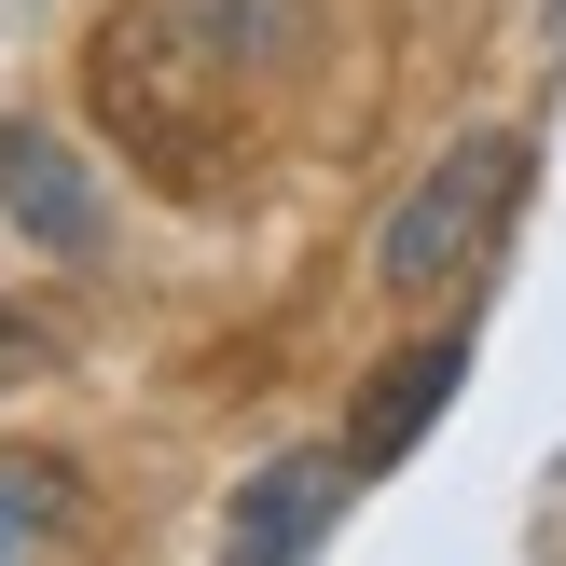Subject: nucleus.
Wrapping results in <instances>:
<instances>
[{
  "instance_id": "obj_1",
  "label": "nucleus",
  "mask_w": 566,
  "mask_h": 566,
  "mask_svg": "<svg viewBox=\"0 0 566 566\" xmlns=\"http://www.w3.org/2000/svg\"><path fill=\"white\" fill-rule=\"evenodd\" d=\"M318 42V0H111L83 42V97L138 166L193 180Z\"/></svg>"
},
{
  "instance_id": "obj_2",
  "label": "nucleus",
  "mask_w": 566,
  "mask_h": 566,
  "mask_svg": "<svg viewBox=\"0 0 566 566\" xmlns=\"http://www.w3.org/2000/svg\"><path fill=\"white\" fill-rule=\"evenodd\" d=\"M512 193H525V138H497V125H484V138H457V153H442L429 180H415L401 208L374 221V276H387L401 304L457 291V276H470V263L497 249V221H512Z\"/></svg>"
},
{
  "instance_id": "obj_3",
  "label": "nucleus",
  "mask_w": 566,
  "mask_h": 566,
  "mask_svg": "<svg viewBox=\"0 0 566 566\" xmlns=\"http://www.w3.org/2000/svg\"><path fill=\"white\" fill-rule=\"evenodd\" d=\"M0 208H14V235H42L55 263H83L97 249V180H83V153L55 125H0Z\"/></svg>"
},
{
  "instance_id": "obj_4",
  "label": "nucleus",
  "mask_w": 566,
  "mask_h": 566,
  "mask_svg": "<svg viewBox=\"0 0 566 566\" xmlns=\"http://www.w3.org/2000/svg\"><path fill=\"white\" fill-rule=\"evenodd\" d=\"M346 484H359L346 442H318V457H276V470H249V484H235L221 539H235V553H318V539H332V512H346Z\"/></svg>"
},
{
  "instance_id": "obj_5",
  "label": "nucleus",
  "mask_w": 566,
  "mask_h": 566,
  "mask_svg": "<svg viewBox=\"0 0 566 566\" xmlns=\"http://www.w3.org/2000/svg\"><path fill=\"white\" fill-rule=\"evenodd\" d=\"M457 374H470V332H429V346H401L374 387H359V415H346V457H359V470L415 457V429H429V415L457 401Z\"/></svg>"
},
{
  "instance_id": "obj_6",
  "label": "nucleus",
  "mask_w": 566,
  "mask_h": 566,
  "mask_svg": "<svg viewBox=\"0 0 566 566\" xmlns=\"http://www.w3.org/2000/svg\"><path fill=\"white\" fill-rule=\"evenodd\" d=\"M83 539V484L55 457H0V566L14 553H70Z\"/></svg>"
},
{
  "instance_id": "obj_7",
  "label": "nucleus",
  "mask_w": 566,
  "mask_h": 566,
  "mask_svg": "<svg viewBox=\"0 0 566 566\" xmlns=\"http://www.w3.org/2000/svg\"><path fill=\"white\" fill-rule=\"evenodd\" d=\"M28 374H55V332L28 304H0V387H28Z\"/></svg>"
}]
</instances>
